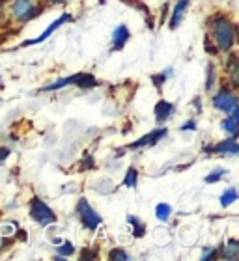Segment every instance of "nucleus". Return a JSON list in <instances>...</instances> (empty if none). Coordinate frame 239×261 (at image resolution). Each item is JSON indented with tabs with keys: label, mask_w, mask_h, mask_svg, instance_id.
I'll return each mask as SVG.
<instances>
[{
	"label": "nucleus",
	"mask_w": 239,
	"mask_h": 261,
	"mask_svg": "<svg viewBox=\"0 0 239 261\" xmlns=\"http://www.w3.org/2000/svg\"><path fill=\"white\" fill-rule=\"evenodd\" d=\"M213 38L221 50H230L235 43V28L228 19H217L213 22Z\"/></svg>",
	"instance_id": "1"
},
{
	"label": "nucleus",
	"mask_w": 239,
	"mask_h": 261,
	"mask_svg": "<svg viewBox=\"0 0 239 261\" xmlns=\"http://www.w3.org/2000/svg\"><path fill=\"white\" fill-rule=\"evenodd\" d=\"M69 84H75L79 88H93L98 86V81L95 76L90 75V73H77V75H71L67 79H60V81L53 82L51 86H45L43 92H53V90H60V88H65Z\"/></svg>",
	"instance_id": "2"
},
{
	"label": "nucleus",
	"mask_w": 239,
	"mask_h": 261,
	"mask_svg": "<svg viewBox=\"0 0 239 261\" xmlns=\"http://www.w3.org/2000/svg\"><path fill=\"white\" fill-rule=\"evenodd\" d=\"M30 218L34 222H38L39 226H49V224L56 222V215L45 201L39 198H32L30 200Z\"/></svg>",
	"instance_id": "3"
},
{
	"label": "nucleus",
	"mask_w": 239,
	"mask_h": 261,
	"mask_svg": "<svg viewBox=\"0 0 239 261\" xmlns=\"http://www.w3.org/2000/svg\"><path fill=\"white\" fill-rule=\"evenodd\" d=\"M77 215H79V218H81V222L84 224V228H88L90 231H93L99 224L103 222V218L93 211L86 198H81V200H79V203H77Z\"/></svg>",
	"instance_id": "4"
},
{
	"label": "nucleus",
	"mask_w": 239,
	"mask_h": 261,
	"mask_svg": "<svg viewBox=\"0 0 239 261\" xmlns=\"http://www.w3.org/2000/svg\"><path fill=\"white\" fill-rule=\"evenodd\" d=\"M11 15L15 17L17 21H28V19H32L39 13V6H36L34 0H15L13 4H11Z\"/></svg>",
	"instance_id": "5"
},
{
	"label": "nucleus",
	"mask_w": 239,
	"mask_h": 261,
	"mask_svg": "<svg viewBox=\"0 0 239 261\" xmlns=\"http://www.w3.org/2000/svg\"><path fill=\"white\" fill-rule=\"evenodd\" d=\"M213 105H215V109L230 114V112L237 110V97H235L230 90H221V92L213 97Z\"/></svg>",
	"instance_id": "6"
},
{
	"label": "nucleus",
	"mask_w": 239,
	"mask_h": 261,
	"mask_svg": "<svg viewBox=\"0 0 239 261\" xmlns=\"http://www.w3.org/2000/svg\"><path fill=\"white\" fill-rule=\"evenodd\" d=\"M67 21H71V15H69V13H64V15L60 17V19H56V21L51 22L49 28H47V30H45V32L41 34V36H38L36 39H30V41H25V43H22V47H30V45H36V43H41V41H45V39L49 38L51 34L55 32L56 28H60L62 24H65Z\"/></svg>",
	"instance_id": "7"
},
{
	"label": "nucleus",
	"mask_w": 239,
	"mask_h": 261,
	"mask_svg": "<svg viewBox=\"0 0 239 261\" xmlns=\"http://www.w3.org/2000/svg\"><path fill=\"white\" fill-rule=\"evenodd\" d=\"M163 136H166V129H155L152 130L150 135L142 136V138H138L136 142H133L129 146V149H138V147H146V146H155Z\"/></svg>",
	"instance_id": "8"
},
{
	"label": "nucleus",
	"mask_w": 239,
	"mask_h": 261,
	"mask_svg": "<svg viewBox=\"0 0 239 261\" xmlns=\"http://www.w3.org/2000/svg\"><path fill=\"white\" fill-rule=\"evenodd\" d=\"M129 38H131L129 28L125 27V24H119V27L114 30V34H112V49L114 50L124 49V45L127 43V39Z\"/></svg>",
	"instance_id": "9"
},
{
	"label": "nucleus",
	"mask_w": 239,
	"mask_h": 261,
	"mask_svg": "<svg viewBox=\"0 0 239 261\" xmlns=\"http://www.w3.org/2000/svg\"><path fill=\"white\" fill-rule=\"evenodd\" d=\"M172 112H174V105L169 103V101H164V99L155 105V120H157L159 123H163L164 120H169L170 116H172Z\"/></svg>",
	"instance_id": "10"
},
{
	"label": "nucleus",
	"mask_w": 239,
	"mask_h": 261,
	"mask_svg": "<svg viewBox=\"0 0 239 261\" xmlns=\"http://www.w3.org/2000/svg\"><path fill=\"white\" fill-rule=\"evenodd\" d=\"M221 127H223L226 133H230L232 136L237 135L239 130V110H234V112H230V116L226 118V120L221 123Z\"/></svg>",
	"instance_id": "11"
},
{
	"label": "nucleus",
	"mask_w": 239,
	"mask_h": 261,
	"mask_svg": "<svg viewBox=\"0 0 239 261\" xmlns=\"http://www.w3.org/2000/svg\"><path fill=\"white\" fill-rule=\"evenodd\" d=\"M189 6V0H178V4L174 8V13H172V19H170V28H178L181 19H183V13Z\"/></svg>",
	"instance_id": "12"
},
{
	"label": "nucleus",
	"mask_w": 239,
	"mask_h": 261,
	"mask_svg": "<svg viewBox=\"0 0 239 261\" xmlns=\"http://www.w3.org/2000/svg\"><path fill=\"white\" fill-rule=\"evenodd\" d=\"M211 151H217V153H232V155H237L239 153V146H237V142H235V138L232 136L230 140H224L221 142L217 147H213Z\"/></svg>",
	"instance_id": "13"
},
{
	"label": "nucleus",
	"mask_w": 239,
	"mask_h": 261,
	"mask_svg": "<svg viewBox=\"0 0 239 261\" xmlns=\"http://www.w3.org/2000/svg\"><path fill=\"white\" fill-rule=\"evenodd\" d=\"M223 257H226V259H237L239 257V245L237 241H230L228 246H223Z\"/></svg>",
	"instance_id": "14"
},
{
	"label": "nucleus",
	"mask_w": 239,
	"mask_h": 261,
	"mask_svg": "<svg viewBox=\"0 0 239 261\" xmlns=\"http://www.w3.org/2000/svg\"><path fill=\"white\" fill-rule=\"evenodd\" d=\"M170 215H172V207L169 203H157V207H155V217H157V220L166 222L170 218Z\"/></svg>",
	"instance_id": "15"
},
{
	"label": "nucleus",
	"mask_w": 239,
	"mask_h": 261,
	"mask_svg": "<svg viewBox=\"0 0 239 261\" xmlns=\"http://www.w3.org/2000/svg\"><path fill=\"white\" fill-rule=\"evenodd\" d=\"M235 200H237V191H235L234 187H230V189H226V191L223 192V196H221V205L228 207V205H232Z\"/></svg>",
	"instance_id": "16"
},
{
	"label": "nucleus",
	"mask_w": 239,
	"mask_h": 261,
	"mask_svg": "<svg viewBox=\"0 0 239 261\" xmlns=\"http://www.w3.org/2000/svg\"><path fill=\"white\" fill-rule=\"evenodd\" d=\"M127 222L133 226V231H135L133 235H136V237H142V235L146 233V226L138 220V217H133V215H129V217H127Z\"/></svg>",
	"instance_id": "17"
},
{
	"label": "nucleus",
	"mask_w": 239,
	"mask_h": 261,
	"mask_svg": "<svg viewBox=\"0 0 239 261\" xmlns=\"http://www.w3.org/2000/svg\"><path fill=\"white\" fill-rule=\"evenodd\" d=\"M136 181H138V172H136V168H133V166H131V168L127 170V174H125V179H124V183H122V185L129 187V189H135Z\"/></svg>",
	"instance_id": "18"
},
{
	"label": "nucleus",
	"mask_w": 239,
	"mask_h": 261,
	"mask_svg": "<svg viewBox=\"0 0 239 261\" xmlns=\"http://www.w3.org/2000/svg\"><path fill=\"white\" fill-rule=\"evenodd\" d=\"M109 259H129V254L124 252L122 248H114V250H110Z\"/></svg>",
	"instance_id": "19"
},
{
	"label": "nucleus",
	"mask_w": 239,
	"mask_h": 261,
	"mask_svg": "<svg viewBox=\"0 0 239 261\" xmlns=\"http://www.w3.org/2000/svg\"><path fill=\"white\" fill-rule=\"evenodd\" d=\"M56 250H58L60 256H69V254H73V252H75V248H73V245H71V243H64V245L58 246Z\"/></svg>",
	"instance_id": "20"
},
{
	"label": "nucleus",
	"mask_w": 239,
	"mask_h": 261,
	"mask_svg": "<svg viewBox=\"0 0 239 261\" xmlns=\"http://www.w3.org/2000/svg\"><path fill=\"white\" fill-rule=\"evenodd\" d=\"M226 174V170H223V168H219V170H215L211 175H207L206 177V183H215V181H219L223 175Z\"/></svg>",
	"instance_id": "21"
},
{
	"label": "nucleus",
	"mask_w": 239,
	"mask_h": 261,
	"mask_svg": "<svg viewBox=\"0 0 239 261\" xmlns=\"http://www.w3.org/2000/svg\"><path fill=\"white\" fill-rule=\"evenodd\" d=\"M213 81H215V76H213V65L207 67V84H206V90H211L213 88Z\"/></svg>",
	"instance_id": "22"
},
{
	"label": "nucleus",
	"mask_w": 239,
	"mask_h": 261,
	"mask_svg": "<svg viewBox=\"0 0 239 261\" xmlns=\"http://www.w3.org/2000/svg\"><path fill=\"white\" fill-rule=\"evenodd\" d=\"M215 257H217L215 248H209V250H206L204 254H202V259H215Z\"/></svg>",
	"instance_id": "23"
},
{
	"label": "nucleus",
	"mask_w": 239,
	"mask_h": 261,
	"mask_svg": "<svg viewBox=\"0 0 239 261\" xmlns=\"http://www.w3.org/2000/svg\"><path fill=\"white\" fill-rule=\"evenodd\" d=\"M196 129V123H195V120H190V121H187L183 127H181V130H195Z\"/></svg>",
	"instance_id": "24"
},
{
	"label": "nucleus",
	"mask_w": 239,
	"mask_h": 261,
	"mask_svg": "<svg viewBox=\"0 0 239 261\" xmlns=\"http://www.w3.org/2000/svg\"><path fill=\"white\" fill-rule=\"evenodd\" d=\"M8 155H10V149H8V147H0V163H2Z\"/></svg>",
	"instance_id": "25"
},
{
	"label": "nucleus",
	"mask_w": 239,
	"mask_h": 261,
	"mask_svg": "<svg viewBox=\"0 0 239 261\" xmlns=\"http://www.w3.org/2000/svg\"><path fill=\"white\" fill-rule=\"evenodd\" d=\"M47 2H51V4H60V2H65V0H47Z\"/></svg>",
	"instance_id": "26"
},
{
	"label": "nucleus",
	"mask_w": 239,
	"mask_h": 261,
	"mask_svg": "<svg viewBox=\"0 0 239 261\" xmlns=\"http://www.w3.org/2000/svg\"><path fill=\"white\" fill-rule=\"evenodd\" d=\"M0 86H2V79H0Z\"/></svg>",
	"instance_id": "27"
},
{
	"label": "nucleus",
	"mask_w": 239,
	"mask_h": 261,
	"mask_svg": "<svg viewBox=\"0 0 239 261\" xmlns=\"http://www.w3.org/2000/svg\"><path fill=\"white\" fill-rule=\"evenodd\" d=\"M0 2H6V0H0Z\"/></svg>",
	"instance_id": "28"
}]
</instances>
